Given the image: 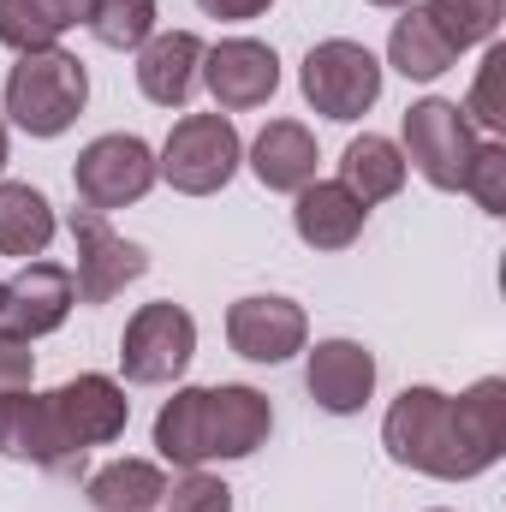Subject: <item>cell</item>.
Returning a JSON list of instances; mask_svg holds the SVG:
<instances>
[{"label":"cell","mask_w":506,"mask_h":512,"mask_svg":"<svg viewBox=\"0 0 506 512\" xmlns=\"http://www.w3.org/2000/svg\"><path fill=\"white\" fill-rule=\"evenodd\" d=\"M477 126L465 120V108L459 102H447V96H423V102H411L405 108V167H417L435 191H459L465 185V167H471V155H477Z\"/></svg>","instance_id":"5"},{"label":"cell","mask_w":506,"mask_h":512,"mask_svg":"<svg viewBox=\"0 0 506 512\" xmlns=\"http://www.w3.org/2000/svg\"><path fill=\"white\" fill-rule=\"evenodd\" d=\"M203 423H209V459H251L268 441V429H274V405L256 387L227 382V387H209Z\"/></svg>","instance_id":"15"},{"label":"cell","mask_w":506,"mask_h":512,"mask_svg":"<svg viewBox=\"0 0 506 512\" xmlns=\"http://www.w3.org/2000/svg\"><path fill=\"white\" fill-rule=\"evenodd\" d=\"M191 358H197V322H191V310L173 304V298L143 304L126 322V334H120V370H126V382H137V387L179 382Z\"/></svg>","instance_id":"6"},{"label":"cell","mask_w":506,"mask_h":512,"mask_svg":"<svg viewBox=\"0 0 506 512\" xmlns=\"http://www.w3.org/2000/svg\"><path fill=\"white\" fill-rule=\"evenodd\" d=\"M72 245H78V268H72L78 304H108L114 292H126L131 280H143V268H149L143 245L114 233L108 215H96V209H72Z\"/></svg>","instance_id":"9"},{"label":"cell","mask_w":506,"mask_h":512,"mask_svg":"<svg viewBox=\"0 0 506 512\" xmlns=\"http://www.w3.org/2000/svg\"><path fill=\"white\" fill-rule=\"evenodd\" d=\"M370 6H393V12H405V6H417V0H370Z\"/></svg>","instance_id":"32"},{"label":"cell","mask_w":506,"mask_h":512,"mask_svg":"<svg viewBox=\"0 0 506 512\" xmlns=\"http://www.w3.org/2000/svg\"><path fill=\"white\" fill-rule=\"evenodd\" d=\"M304 387L328 417H352L376 393V358L358 340H316V352L304 358Z\"/></svg>","instance_id":"13"},{"label":"cell","mask_w":506,"mask_h":512,"mask_svg":"<svg viewBox=\"0 0 506 512\" xmlns=\"http://www.w3.org/2000/svg\"><path fill=\"white\" fill-rule=\"evenodd\" d=\"M381 447H387L393 465L441 477V483H471V477L489 471V459L465 441L459 411L441 387H405L381 417Z\"/></svg>","instance_id":"1"},{"label":"cell","mask_w":506,"mask_h":512,"mask_svg":"<svg viewBox=\"0 0 506 512\" xmlns=\"http://www.w3.org/2000/svg\"><path fill=\"white\" fill-rule=\"evenodd\" d=\"M0 167H6V126H0Z\"/></svg>","instance_id":"33"},{"label":"cell","mask_w":506,"mask_h":512,"mask_svg":"<svg viewBox=\"0 0 506 512\" xmlns=\"http://www.w3.org/2000/svg\"><path fill=\"white\" fill-rule=\"evenodd\" d=\"M0 459H18V465H42V471H78V459L60 447L54 435V417H48V393H6L0 399Z\"/></svg>","instance_id":"16"},{"label":"cell","mask_w":506,"mask_h":512,"mask_svg":"<svg viewBox=\"0 0 506 512\" xmlns=\"http://www.w3.org/2000/svg\"><path fill=\"white\" fill-rule=\"evenodd\" d=\"M453 60H459V54H453V42L441 36V24L429 18V6H405V12L393 18V36H387V66H393V72H405L411 84H429V78H441Z\"/></svg>","instance_id":"19"},{"label":"cell","mask_w":506,"mask_h":512,"mask_svg":"<svg viewBox=\"0 0 506 512\" xmlns=\"http://www.w3.org/2000/svg\"><path fill=\"white\" fill-rule=\"evenodd\" d=\"M84 24L102 48H143L155 36V0H84Z\"/></svg>","instance_id":"25"},{"label":"cell","mask_w":506,"mask_h":512,"mask_svg":"<svg viewBox=\"0 0 506 512\" xmlns=\"http://www.w3.org/2000/svg\"><path fill=\"white\" fill-rule=\"evenodd\" d=\"M459 191H471L477 203H483V215H506V143H477V155H471V167H465V185Z\"/></svg>","instance_id":"27"},{"label":"cell","mask_w":506,"mask_h":512,"mask_svg":"<svg viewBox=\"0 0 506 512\" xmlns=\"http://www.w3.org/2000/svg\"><path fill=\"white\" fill-rule=\"evenodd\" d=\"M48 417H54V435H60V447L84 465V453L90 447H108V441H120L131 423V399L126 387L114 382V376H72L66 387H54L48 393Z\"/></svg>","instance_id":"8"},{"label":"cell","mask_w":506,"mask_h":512,"mask_svg":"<svg viewBox=\"0 0 506 512\" xmlns=\"http://www.w3.org/2000/svg\"><path fill=\"white\" fill-rule=\"evenodd\" d=\"M501 6L506 0H429V18L441 24V36L453 42V54H465V48H489L495 42Z\"/></svg>","instance_id":"26"},{"label":"cell","mask_w":506,"mask_h":512,"mask_svg":"<svg viewBox=\"0 0 506 512\" xmlns=\"http://www.w3.org/2000/svg\"><path fill=\"white\" fill-rule=\"evenodd\" d=\"M30 382H36V352H30V340L0 334V399L18 393V387H30Z\"/></svg>","instance_id":"30"},{"label":"cell","mask_w":506,"mask_h":512,"mask_svg":"<svg viewBox=\"0 0 506 512\" xmlns=\"http://www.w3.org/2000/svg\"><path fill=\"white\" fill-rule=\"evenodd\" d=\"M429 512H447V507H429Z\"/></svg>","instance_id":"34"},{"label":"cell","mask_w":506,"mask_h":512,"mask_svg":"<svg viewBox=\"0 0 506 512\" xmlns=\"http://www.w3.org/2000/svg\"><path fill=\"white\" fill-rule=\"evenodd\" d=\"M167 495V471L155 459H114L90 477V507L96 512H155Z\"/></svg>","instance_id":"23"},{"label":"cell","mask_w":506,"mask_h":512,"mask_svg":"<svg viewBox=\"0 0 506 512\" xmlns=\"http://www.w3.org/2000/svg\"><path fill=\"white\" fill-rule=\"evenodd\" d=\"M161 507H167V512H233V489L197 465V471H185L179 483H167Z\"/></svg>","instance_id":"28"},{"label":"cell","mask_w":506,"mask_h":512,"mask_svg":"<svg viewBox=\"0 0 506 512\" xmlns=\"http://www.w3.org/2000/svg\"><path fill=\"white\" fill-rule=\"evenodd\" d=\"M203 84H209L221 114H245L280 90V60L256 36H227V42L203 48Z\"/></svg>","instance_id":"10"},{"label":"cell","mask_w":506,"mask_h":512,"mask_svg":"<svg viewBox=\"0 0 506 512\" xmlns=\"http://www.w3.org/2000/svg\"><path fill=\"white\" fill-rule=\"evenodd\" d=\"M78 304V286H72V268L60 262H30L18 280L0 286V334L12 340H42L54 334Z\"/></svg>","instance_id":"11"},{"label":"cell","mask_w":506,"mask_h":512,"mask_svg":"<svg viewBox=\"0 0 506 512\" xmlns=\"http://www.w3.org/2000/svg\"><path fill=\"white\" fill-rule=\"evenodd\" d=\"M227 340L239 358L251 364H286L292 352H304L310 340V322L292 298H274V292H256V298H239L227 310Z\"/></svg>","instance_id":"12"},{"label":"cell","mask_w":506,"mask_h":512,"mask_svg":"<svg viewBox=\"0 0 506 512\" xmlns=\"http://www.w3.org/2000/svg\"><path fill=\"white\" fill-rule=\"evenodd\" d=\"M209 18H227V24H245V18H262L274 0H197Z\"/></svg>","instance_id":"31"},{"label":"cell","mask_w":506,"mask_h":512,"mask_svg":"<svg viewBox=\"0 0 506 512\" xmlns=\"http://www.w3.org/2000/svg\"><path fill=\"white\" fill-rule=\"evenodd\" d=\"M364 215H370V209H364L340 179H310V185L298 191V203H292V227H298V239H304L310 251H346V245H358Z\"/></svg>","instance_id":"17"},{"label":"cell","mask_w":506,"mask_h":512,"mask_svg":"<svg viewBox=\"0 0 506 512\" xmlns=\"http://www.w3.org/2000/svg\"><path fill=\"white\" fill-rule=\"evenodd\" d=\"M316 137L310 126H298V120H268L262 137L251 143V173L268 185V191H304L310 179H316Z\"/></svg>","instance_id":"18"},{"label":"cell","mask_w":506,"mask_h":512,"mask_svg":"<svg viewBox=\"0 0 506 512\" xmlns=\"http://www.w3.org/2000/svg\"><path fill=\"white\" fill-rule=\"evenodd\" d=\"M203 405H209V387H179L161 417H155V453L179 471H197L209 465V423H203Z\"/></svg>","instance_id":"21"},{"label":"cell","mask_w":506,"mask_h":512,"mask_svg":"<svg viewBox=\"0 0 506 512\" xmlns=\"http://www.w3.org/2000/svg\"><path fill=\"white\" fill-rule=\"evenodd\" d=\"M245 161V143L227 114H185L179 126L167 131L161 155H155V173L185 191V197H215Z\"/></svg>","instance_id":"3"},{"label":"cell","mask_w":506,"mask_h":512,"mask_svg":"<svg viewBox=\"0 0 506 512\" xmlns=\"http://www.w3.org/2000/svg\"><path fill=\"white\" fill-rule=\"evenodd\" d=\"M54 239V203L36 185H0V256H42Z\"/></svg>","instance_id":"24"},{"label":"cell","mask_w":506,"mask_h":512,"mask_svg":"<svg viewBox=\"0 0 506 512\" xmlns=\"http://www.w3.org/2000/svg\"><path fill=\"white\" fill-rule=\"evenodd\" d=\"M155 179H161V173H155V149H149L143 137H131V131H108V137H96V143L78 155V167H72L78 203L96 209V215L126 209V203H137V197H149Z\"/></svg>","instance_id":"7"},{"label":"cell","mask_w":506,"mask_h":512,"mask_svg":"<svg viewBox=\"0 0 506 512\" xmlns=\"http://www.w3.org/2000/svg\"><path fill=\"white\" fill-rule=\"evenodd\" d=\"M84 102H90V72L66 48L18 54V66L6 72V114L30 137H60L84 114Z\"/></svg>","instance_id":"2"},{"label":"cell","mask_w":506,"mask_h":512,"mask_svg":"<svg viewBox=\"0 0 506 512\" xmlns=\"http://www.w3.org/2000/svg\"><path fill=\"white\" fill-rule=\"evenodd\" d=\"M340 185H346L364 209L399 197V185H405V155H399V143H393V137H376V131L352 137L346 155H340Z\"/></svg>","instance_id":"20"},{"label":"cell","mask_w":506,"mask_h":512,"mask_svg":"<svg viewBox=\"0 0 506 512\" xmlns=\"http://www.w3.org/2000/svg\"><path fill=\"white\" fill-rule=\"evenodd\" d=\"M304 102L322 114V120H364L370 108L381 102V60L364 48V42H316L304 54Z\"/></svg>","instance_id":"4"},{"label":"cell","mask_w":506,"mask_h":512,"mask_svg":"<svg viewBox=\"0 0 506 512\" xmlns=\"http://www.w3.org/2000/svg\"><path fill=\"white\" fill-rule=\"evenodd\" d=\"M84 18V0H0V42L18 54L60 48V36Z\"/></svg>","instance_id":"22"},{"label":"cell","mask_w":506,"mask_h":512,"mask_svg":"<svg viewBox=\"0 0 506 512\" xmlns=\"http://www.w3.org/2000/svg\"><path fill=\"white\" fill-rule=\"evenodd\" d=\"M501 72H506V48H501V42H489V54H483V72H477V90H471V102H465V120H477V126H489V131L506 126Z\"/></svg>","instance_id":"29"},{"label":"cell","mask_w":506,"mask_h":512,"mask_svg":"<svg viewBox=\"0 0 506 512\" xmlns=\"http://www.w3.org/2000/svg\"><path fill=\"white\" fill-rule=\"evenodd\" d=\"M197 84H203V42L191 30H155L137 48V90L155 108H185Z\"/></svg>","instance_id":"14"}]
</instances>
